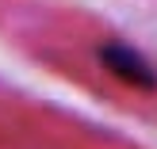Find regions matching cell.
I'll list each match as a JSON object with an SVG mask.
<instances>
[{"label":"cell","instance_id":"6da1fadb","mask_svg":"<svg viewBox=\"0 0 157 149\" xmlns=\"http://www.w3.org/2000/svg\"><path fill=\"white\" fill-rule=\"evenodd\" d=\"M92 58H96V65L104 69L119 88L138 92V96H157V61L142 46L107 35V38H100V42L92 46Z\"/></svg>","mask_w":157,"mask_h":149}]
</instances>
